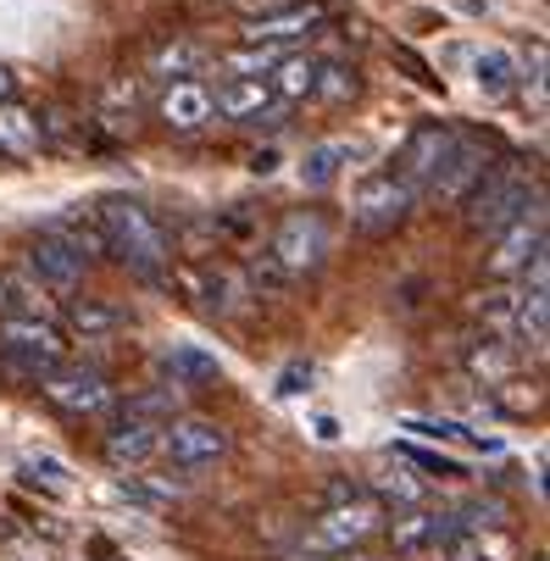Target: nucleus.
<instances>
[{
    "label": "nucleus",
    "instance_id": "f257e3e1",
    "mask_svg": "<svg viewBox=\"0 0 550 561\" xmlns=\"http://www.w3.org/2000/svg\"><path fill=\"white\" fill-rule=\"evenodd\" d=\"M95 217H101V239H106V251L145 284H162L168 278V262H173V233L168 222L156 217L145 201L134 195H106L95 201Z\"/></svg>",
    "mask_w": 550,
    "mask_h": 561
},
{
    "label": "nucleus",
    "instance_id": "f03ea898",
    "mask_svg": "<svg viewBox=\"0 0 550 561\" xmlns=\"http://www.w3.org/2000/svg\"><path fill=\"white\" fill-rule=\"evenodd\" d=\"M534 195H539V190L528 184L523 162H490L484 179L461 195V217H467V228H473V233H501L512 217L528 211Z\"/></svg>",
    "mask_w": 550,
    "mask_h": 561
},
{
    "label": "nucleus",
    "instance_id": "7ed1b4c3",
    "mask_svg": "<svg viewBox=\"0 0 550 561\" xmlns=\"http://www.w3.org/2000/svg\"><path fill=\"white\" fill-rule=\"evenodd\" d=\"M267 256L284 267V278H311V273H323L329 256H334V228L323 211H289L273 239H267Z\"/></svg>",
    "mask_w": 550,
    "mask_h": 561
},
{
    "label": "nucleus",
    "instance_id": "20e7f679",
    "mask_svg": "<svg viewBox=\"0 0 550 561\" xmlns=\"http://www.w3.org/2000/svg\"><path fill=\"white\" fill-rule=\"evenodd\" d=\"M0 362L18 378H45L50 367L67 362V334L56 323H45L39 311L7 317V323H0Z\"/></svg>",
    "mask_w": 550,
    "mask_h": 561
},
{
    "label": "nucleus",
    "instance_id": "39448f33",
    "mask_svg": "<svg viewBox=\"0 0 550 561\" xmlns=\"http://www.w3.org/2000/svg\"><path fill=\"white\" fill-rule=\"evenodd\" d=\"M417 211V190L389 168V173H367L351 195V228L356 233H396L406 217Z\"/></svg>",
    "mask_w": 550,
    "mask_h": 561
},
{
    "label": "nucleus",
    "instance_id": "423d86ee",
    "mask_svg": "<svg viewBox=\"0 0 550 561\" xmlns=\"http://www.w3.org/2000/svg\"><path fill=\"white\" fill-rule=\"evenodd\" d=\"M373 534H383V506L373 495H340L306 528V550H362Z\"/></svg>",
    "mask_w": 550,
    "mask_h": 561
},
{
    "label": "nucleus",
    "instance_id": "0eeeda50",
    "mask_svg": "<svg viewBox=\"0 0 550 561\" xmlns=\"http://www.w3.org/2000/svg\"><path fill=\"white\" fill-rule=\"evenodd\" d=\"M45 400L67 417H106L112 412V383L101 367H84V362H61L39 378Z\"/></svg>",
    "mask_w": 550,
    "mask_h": 561
},
{
    "label": "nucleus",
    "instance_id": "6e6552de",
    "mask_svg": "<svg viewBox=\"0 0 550 561\" xmlns=\"http://www.w3.org/2000/svg\"><path fill=\"white\" fill-rule=\"evenodd\" d=\"M534 262H545V195H534L528 211L501 228V245L490 251L484 273L490 278H523Z\"/></svg>",
    "mask_w": 550,
    "mask_h": 561
},
{
    "label": "nucleus",
    "instance_id": "1a4fd4ad",
    "mask_svg": "<svg viewBox=\"0 0 550 561\" xmlns=\"http://www.w3.org/2000/svg\"><path fill=\"white\" fill-rule=\"evenodd\" d=\"M211 117H228V123H251V128H278L284 123V101L273 95V84L262 72H228L217 95H211Z\"/></svg>",
    "mask_w": 550,
    "mask_h": 561
},
{
    "label": "nucleus",
    "instance_id": "9d476101",
    "mask_svg": "<svg viewBox=\"0 0 550 561\" xmlns=\"http://www.w3.org/2000/svg\"><path fill=\"white\" fill-rule=\"evenodd\" d=\"M179 472H206L228 456V434L211 423V417H168L162 423V450Z\"/></svg>",
    "mask_w": 550,
    "mask_h": 561
},
{
    "label": "nucleus",
    "instance_id": "9b49d317",
    "mask_svg": "<svg viewBox=\"0 0 550 561\" xmlns=\"http://www.w3.org/2000/svg\"><path fill=\"white\" fill-rule=\"evenodd\" d=\"M456 534H461L456 506H423V501L406 506V512H396V523H389L396 556H434V550H445Z\"/></svg>",
    "mask_w": 550,
    "mask_h": 561
},
{
    "label": "nucleus",
    "instance_id": "f8f14e48",
    "mask_svg": "<svg viewBox=\"0 0 550 561\" xmlns=\"http://www.w3.org/2000/svg\"><path fill=\"white\" fill-rule=\"evenodd\" d=\"M28 267H34V278L45 284V289H56V295H72L78 284H84V273H90V256L72 245V239H61V233H39L34 245H28Z\"/></svg>",
    "mask_w": 550,
    "mask_h": 561
},
{
    "label": "nucleus",
    "instance_id": "ddd939ff",
    "mask_svg": "<svg viewBox=\"0 0 550 561\" xmlns=\"http://www.w3.org/2000/svg\"><path fill=\"white\" fill-rule=\"evenodd\" d=\"M184 289H190L195 306L211 311V317H233V311L245 306V295H251L245 273L228 267V262H195V267H184Z\"/></svg>",
    "mask_w": 550,
    "mask_h": 561
},
{
    "label": "nucleus",
    "instance_id": "4468645a",
    "mask_svg": "<svg viewBox=\"0 0 550 561\" xmlns=\"http://www.w3.org/2000/svg\"><path fill=\"white\" fill-rule=\"evenodd\" d=\"M484 168H490V145L473 139V134H456V145H450V156L439 162V173H434V184H428L423 201H461L467 190L484 179Z\"/></svg>",
    "mask_w": 550,
    "mask_h": 561
},
{
    "label": "nucleus",
    "instance_id": "2eb2a0df",
    "mask_svg": "<svg viewBox=\"0 0 550 561\" xmlns=\"http://www.w3.org/2000/svg\"><path fill=\"white\" fill-rule=\"evenodd\" d=\"M456 134L461 128H445V123H423V128H412V139L401 145V179L417 190V201L428 195V184H434V173H439V162L450 156V145H456Z\"/></svg>",
    "mask_w": 550,
    "mask_h": 561
},
{
    "label": "nucleus",
    "instance_id": "dca6fc26",
    "mask_svg": "<svg viewBox=\"0 0 550 561\" xmlns=\"http://www.w3.org/2000/svg\"><path fill=\"white\" fill-rule=\"evenodd\" d=\"M156 450H162V423L156 417H134V412L112 417V428H106V461L112 467H145Z\"/></svg>",
    "mask_w": 550,
    "mask_h": 561
},
{
    "label": "nucleus",
    "instance_id": "f3484780",
    "mask_svg": "<svg viewBox=\"0 0 550 561\" xmlns=\"http://www.w3.org/2000/svg\"><path fill=\"white\" fill-rule=\"evenodd\" d=\"M323 12L318 7H300V0H289L284 12H256L245 23V39L251 45H289V39H306V34H318Z\"/></svg>",
    "mask_w": 550,
    "mask_h": 561
},
{
    "label": "nucleus",
    "instance_id": "a211bd4d",
    "mask_svg": "<svg viewBox=\"0 0 550 561\" xmlns=\"http://www.w3.org/2000/svg\"><path fill=\"white\" fill-rule=\"evenodd\" d=\"M461 367L473 373L479 383H501V378H517V367H523V356H517V345L506 340V334H473L467 340V351H461Z\"/></svg>",
    "mask_w": 550,
    "mask_h": 561
},
{
    "label": "nucleus",
    "instance_id": "6ab92c4d",
    "mask_svg": "<svg viewBox=\"0 0 550 561\" xmlns=\"http://www.w3.org/2000/svg\"><path fill=\"white\" fill-rule=\"evenodd\" d=\"M162 367H168V378H173V383H184V389H211V383H222V362H217L206 345H195V340L168 345Z\"/></svg>",
    "mask_w": 550,
    "mask_h": 561
},
{
    "label": "nucleus",
    "instance_id": "aec40b11",
    "mask_svg": "<svg viewBox=\"0 0 550 561\" xmlns=\"http://www.w3.org/2000/svg\"><path fill=\"white\" fill-rule=\"evenodd\" d=\"M162 123L173 134H195L200 123H211V90L195 84V78H179V84L162 95Z\"/></svg>",
    "mask_w": 550,
    "mask_h": 561
},
{
    "label": "nucleus",
    "instance_id": "412c9836",
    "mask_svg": "<svg viewBox=\"0 0 550 561\" xmlns=\"http://www.w3.org/2000/svg\"><path fill=\"white\" fill-rule=\"evenodd\" d=\"M473 84H479V95H484V101H506V95L523 84V67H517V56H512V50L484 45V50H473Z\"/></svg>",
    "mask_w": 550,
    "mask_h": 561
},
{
    "label": "nucleus",
    "instance_id": "4be33fe9",
    "mask_svg": "<svg viewBox=\"0 0 550 561\" xmlns=\"http://www.w3.org/2000/svg\"><path fill=\"white\" fill-rule=\"evenodd\" d=\"M356 156H362V150H356L351 139H323V145H311V150L300 156V184H306V190H329V184L356 162Z\"/></svg>",
    "mask_w": 550,
    "mask_h": 561
},
{
    "label": "nucleus",
    "instance_id": "5701e85b",
    "mask_svg": "<svg viewBox=\"0 0 550 561\" xmlns=\"http://www.w3.org/2000/svg\"><path fill=\"white\" fill-rule=\"evenodd\" d=\"M450 561H517V539L495 523V528H461L450 545H445Z\"/></svg>",
    "mask_w": 550,
    "mask_h": 561
},
{
    "label": "nucleus",
    "instance_id": "b1692460",
    "mask_svg": "<svg viewBox=\"0 0 550 561\" xmlns=\"http://www.w3.org/2000/svg\"><path fill=\"white\" fill-rule=\"evenodd\" d=\"M318 72H323L318 56H278V61L267 67V84H273V95H278L284 106H295V101H306L311 90H318Z\"/></svg>",
    "mask_w": 550,
    "mask_h": 561
},
{
    "label": "nucleus",
    "instance_id": "393cba45",
    "mask_svg": "<svg viewBox=\"0 0 550 561\" xmlns=\"http://www.w3.org/2000/svg\"><path fill=\"white\" fill-rule=\"evenodd\" d=\"M373 501L378 506H396V512H406V506H417L423 501V484L412 478V461H383L378 472H373Z\"/></svg>",
    "mask_w": 550,
    "mask_h": 561
},
{
    "label": "nucleus",
    "instance_id": "a878e982",
    "mask_svg": "<svg viewBox=\"0 0 550 561\" xmlns=\"http://www.w3.org/2000/svg\"><path fill=\"white\" fill-rule=\"evenodd\" d=\"M123 323H128V317H123L117 306L95 300V295H84V300L67 306V329H72L78 340H106V334H117Z\"/></svg>",
    "mask_w": 550,
    "mask_h": 561
},
{
    "label": "nucleus",
    "instance_id": "bb28decb",
    "mask_svg": "<svg viewBox=\"0 0 550 561\" xmlns=\"http://www.w3.org/2000/svg\"><path fill=\"white\" fill-rule=\"evenodd\" d=\"M0 150H7V156L39 150V112H28L18 101H0Z\"/></svg>",
    "mask_w": 550,
    "mask_h": 561
},
{
    "label": "nucleus",
    "instance_id": "cd10ccee",
    "mask_svg": "<svg viewBox=\"0 0 550 561\" xmlns=\"http://www.w3.org/2000/svg\"><path fill=\"white\" fill-rule=\"evenodd\" d=\"M50 233H61V239H72L78 251H106V239H101V217H95V206H67V211H56L50 217Z\"/></svg>",
    "mask_w": 550,
    "mask_h": 561
},
{
    "label": "nucleus",
    "instance_id": "c85d7f7f",
    "mask_svg": "<svg viewBox=\"0 0 550 561\" xmlns=\"http://www.w3.org/2000/svg\"><path fill=\"white\" fill-rule=\"evenodd\" d=\"M206 67V50L200 45H190V39H173V45H162L156 50V61H150V72H162V78H190V72H200Z\"/></svg>",
    "mask_w": 550,
    "mask_h": 561
},
{
    "label": "nucleus",
    "instance_id": "c756f323",
    "mask_svg": "<svg viewBox=\"0 0 550 561\" xmlns=\"http://www.w3.org/2000/svg\"><path fill=\"white\" fill-rule=\"evenodd\" d=\"M356 90H362V78H356L351 67H329V61H323L318 90H311V95H318V101H351Z\"/></svg>",
    "mask_w": 550,
    "mask_h": 561
},
{
    "label": "nucleus",
    "instance_id": "7c9ffc66",
    "mask_svg": "<svg viewBox=\"0 0 550 561\" xmlns=\"http://www.w3.org/2000/svg\"><path fill=\"white\" fill-rule=\"evenodd\" d=\"M278 56H284L278 45H245V50H228L222 67H228V72H262V78H267V67H273Z\"/></svg>",
    "mask_w": 550,
    "mask_h": 561
},
{
    "label": "nucleus",
    "instance_id": "2f4dec72",
    "mask_svg": "<svg viewBox=\"0 0 550 561\" xmlns=\"http://www.w3.org/2000/svg\"><path fill=\"white\" fill-rule=\"evenodd\" d=\"M396 456L423 467L428 478H461V461H450V456H434V450H417V445H396Z\"/></svg>",
    "mask_w": 550,
    "mask_h": 561
},
{
    "label": "nucleus",
    "instance_id": "473e14b6",
    "mask_svg": "<svg viewBox=\"0 0 550 561\" xmlns=\"http://www.w3.org/2000/svg\"><path fill=\"white\" fill-rule=\"evenodd\" d=\"M23 311H39V306H34V295H28L18 278L0 273V323H7V317H23Z\"/></svg>",
    "mask_w": 550,
    "mask_h": 561
},
{
    "label": "nucleus",
    "instance_id": "72a5a7b5",
    "mask_svg": "<svg viewBox=\"0 0 550 561\" xmlns=\"http://www.w3.org/2000/svg\"><path fill=\"white\" fill-rule=\"evenodd\" d=\"M401 428H406V434H423V439H450V445H461V439H467V428H461V423H423V417H406Z\"/></svg>",
    "mask_w": 550,
    "mask_h": 561
},
{
    "label": "nucleus",
    "instance_id": "f704fd0d",
    "mask_svg": "<svg viewBox=\"0 0 550 561\" xmlns=\"http://www.w3.org/2000/svg\"><path fill=\"white\" fill-rule=\"evenodd\" d=\"M306 389H311V362H289V367L278 373V394L295 400V394H306Z\"/></svg>",
    "mask_w": 550,
    "mask_h": 561
},
{
    "label": "nucleus",
    "instance_id": "c9c22d12",
    "mask_svg": "<svg viewBox=\"0 0 550 561\" xmlns=\"http://www.w3.org/2000/svg\"><path fill=\"white\" fill-rule=\"evenodd\" d=\"M295 561H367L362 550H300Z\"/></svg>",
    "mask_w": 550,
    "mask_h": 561
},
{
    "label": "nucleus",
    "instance_id": "e433bc0d",
    "mask_svg": "<svg viewBox=\"0 0 550 561\" xmlns=\"http://www.w3.org/2000/svg\"><path fill=\"white\" fill-rule=\"evenodd\" d=\"M278 162H284L278 150H256V156H251V173H262V179H267V173H278Z\"/></svg>",
    "mask_w": 550,
    "mask_h": 561
},
{
    "label": "nucleus",
    "instance_id": "4c0bfd02",
    "mask_svg": "<svg viewBox=\"0 0 550 561\" xmlns=\"http://www.w3.org/2000/svg\"><path fill=\"white\" fill-rule=\"evenodd\" d=\"M311 434H318L323 445H334L340 439V417H318V423H311Z\"/></svg>",
    "mask_w": 550,
    "mask_h": 561
},
{
    "label": "nucleus",
    "instance_id": "58836bf2",
    "mask_svg": "<svg viewBox=\"0 0 550 561\" xmlns=\"http://www.w3.org/2000/svg\"><path fill=\"white\" fill-rule=\"evenodd\" d=\"M0 101H18V72L0 61Z\"/></svg>",
    "mask_w": 550,
    "mask_h": 561
}]
</instances>
